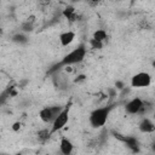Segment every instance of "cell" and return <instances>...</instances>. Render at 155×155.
<instances>
[{
	"label": "cell",
	"instance_id": "1",
	"mask_svg": "<svg viewBox=\"0 0 155 155\" xmlns=\"http://www.w3.org/2000/svg\"><path fill=\"white\" fill-rule=\"evenodd\" d=\"M113 109H114V105H104V107L93 109L88 115V122L91 127L97 130L104 127L109 120V116Z\"/></svg>",
	"mask_w": 155,
	"mask_h": 155
},
{
	"label": "cell",
	"instance_id": "2",
	"mask_svg": "<svg viewBox=\"0 0 155 155\" xmlns=\"http://www.w3.org/2000/svg\"><path fill=\"white\" fill-rule=\"evenodd\" d=\"M86 53H87V47L86 45L84 44H80L79 46H76L75 48H73L70 52H68L63 58L62 61L59 62V67H70L73 64H79L81 63L85 57H86Z\"/></svg>",
	"mask_w": 155,
	"mask_h": 155
},
{
	"label": "cell",
	"instance_id": "3",
	"mask_svg": "<svg viewBox=\"0 0 155 155\" xmlns=\"http://www.w3.org/2000/svg\"><path fill=\"white\" fill-rule=\"evenodd\" d=\"M64 107L62 105H48V107H44L42 109H40L39 111V119L47 125H52V122L56 120V117L59 115V113L63 110Z\"/></svg>",
	"mask_w": 155,
	"mask_h": 155
},
{
	"label": "cell",
	"instance_id": "4",
	"mask_svg": "<svg viewBox=\"0 0 155 155\" xmlns=\"http://www.w3.org/2000/svg\"><path fill=\"white\" fill-rule=\"evenodd\" d=\"M71 104H73L71 101H69V102L64 105V108H63V110L59 113V115L56 117V120L52 122V125H51V133H52V134L56 133V132H58V131H61L62 128H64L65 125L68 124Z\"/></svg>",
	"mask_w": 155,
	"mask_h": 155
},
{
	"label": "cell",
	"instance_id": "5",
	"mask_svg": "<svg viewBox=\"0 0 155 155\" xmlns=\"http://www.w3.org/2000/svg\"><path fill=\"white\" fill-rule=\"evenodd\" d=\"M124 109L128 115H143L147 109V103L140 97H133L125 104Z\"/></svg>",
	"mask_w": 155,
	"mask_h": 155
},
{
	"label": "cell",
	"instance_id": "6",
	"mask_svg": "<svg viewBox=\"0 0 155 155\" xmlns=\"http://www.w3.org/2000/svg\"><path fill=\"white\" fill-rule=\"evenodd\" d=\"M151 85V76L147 71H139L131 78V87L133 88H147Z\"/></svg>",
	"mask_w": 155,
	"mask_h": 155
},
{
	"label": "cell",
	"instance_id": "7",
	"mask_svg": "<svg viewBox=\"0 0 155 155\" xmlns=\"http://www.w3.org/2000/svg\"><path fill=\"white\" fill-rule=\"evenodd\" d=\"M138 130L144 134H151L153 132H155V124L151 119L144 116L138 124Z\"/></svg>",
	"mask_w": 155,
	"mask_h": 155
},
{
	"label": "cell",
	"instance_id": "8",
	"mask_svg": "<svg viewBox=\"0 0 155 155\" xmlns=\"http://www.w3.org/2000/svg\"><path fill=\"white\" fill-rule=\"evenodd\" d=\"M75 31L73 30H65V31H62L59 35H58V41L61 44V46L63 47H67L69 46L74 40H75Z\"/></svg>",
	"mask_w": 155,
	"mask_h": 155
},
{
	"label": "cell",
	"instance_id": "9",
	"mask_svg": "<svg viewBox=\"0 0 155 155\" xmlns=\"http://www.w3.org/2000/svg\"><path fill=\"white\" fill-rule=\"evenodd\" d=\"M59 151L62 155H71L74 151L73 142L67 137H62L59 140Z\"/></svg>",
	"mask_w": 155,
	"mask_h": 155
},
{
	"label": "cell",
	"instance_id": "10",
	"mask_svg": "<svg viewBox=\"0 0 155 155\" xmlns=\"http://www.w3.org/2000/svg\"><path fill=\"white\" fill-rule=\"evenodd\" d=\"M62 15H63V17H65V18L69 19V21H76V18H78L75 7H74V6H70V5L67 6V7L62 11Z\"/></svg>",
	"mask_w": 155,
	"mask_h": 155
},
{
	"label": "cell",
	"instance_id": "11",
	"mask_svg": "<svg viewBox=\"0 0 155 155\" xmlns=\"http://www.w3.org/2000/svg\"><path fill=\"white\" fill-rule=\"evenodd\" d=\"M52 136V133H51V127L50 128H41V130H39V132H38V139L40 140V142H46V140H48V138Z\"/></svg>",
	"mask_w": 155,
	"mask_h": 155
},
{
	"label": "cell",
	"instance_id": "12",
	"mask_svg": "<svg viewBox=\"0 0 155 155\" xmlns=\"http://www.w3.org/2000/svg\"><path fill=\"white\" fill-rule=\"evenodd\" d=\"M107 31L104 30V29H97L94 33H93V36H92V39H94V40H98V41H101V42H104V40H107Z\"/></svg>",
	"mask_w": 155,
	"mask_h": 155
},
{
	"label": "cell",
	"instance_id": "13",
	"mask_svg": "<svg viewBox=\"0 0 155 155\" xmlns=\"http://www.w3.org/2000/svg\"><path fill=\"white\" fill-rule=\"evenodd\" d=\"M27 40L28 39L24 35V33H17V34H15L12 36V41H15L17 44H24V42H27Z\"/></svg>",
	"mask_w": 155,
	"mask_h": 155
},
{
	"label": "cell",
	"instance_id": "14",
	"mask_svg": "<svg viewBox=\"0 0 155 155\" xmlns=\"http://www.w3.org/2000/svg\"><path fill=\"white\" fill-rule=\"evenodd\" d=\"M90 46L91 48H96V50H101L103 47V42L98 41V40H94V39H90Z\"/></svg>",
	"mask_w": 155,
	"mask_h": 155
},
{
	"label": "cell",
	"instance_id": "15",
	"mask_svg": "<svg viewBox=\"0 0 155 155\" xmlns=\"http://www.w3.org/2000/svg\"><path fill=\"white\" fill-rule=\"evenodd\" d=\"M21 128V122H15L13 126H12V130L13 131H18Z\"/></svg>",
	"mask_w": 155,
	"mask_h": 155
},
{
	"label": "cell",
	"instance_id": "16",
	"mask_svg": "<svg viewBox=\"0 0 155 155\" xmlns=\"http://www.w3.org/2000/svg\"><path fill=\"white\" fill-rule=\"evenodd\" d=\"M151 149H153V151L155 153V140L153 142V144H151Z\"/></svg>",
	"mask_w": 155,
	"mask_h": 155
},
{
	"label": "cell",
	"instance_id": "17",
	"mask_svg": "<svg viewBox=\"0 0 155 155\" xmlns=\"http://www.w3.org/2000/svg\"><path fill=\"white\" fill-rule=\"evenodd\" d=\"M151 64H153V67H154V68H155V59H154V61H153V63H151Z\"/></svg>",
	"mask_w": 155,
	"mask_h": 155
},
{
	"label": "cell",
	"instance_id": "18",
	"mask_svg": "<svg viewBox=\"0 0 155 155\" xmlns=\"http://www.w3.org/2000/svg\"><path fill=\"white\" fill-rule=\"evenodd\" d=\"M16 155H22V154H21V153H18V154H16Z\"/></svg>",
	"mask_w": 155,
	"mask_h": 155
},
{
	"label": "cell",
	"instance_id": "19",
	"mask_svg": "<svg viewBox=\"0 0 155 155\" xmlns=\"http://www.w3.org/2000/svg\"><path fill=\"white\" fill-rule=\"evenodd\" d=\"M2 155H8V154H2Z\"/></svg>",
	"mask_w": 155,
	"mask_h": 155
}]
</instances>
